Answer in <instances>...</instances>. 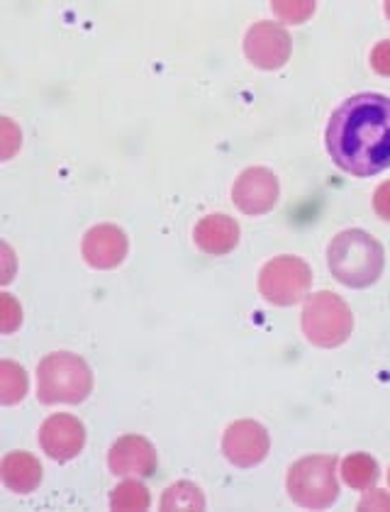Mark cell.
<instances>
[{
    "label": "cell",
    "mask_w": 390,
    "mask_h": 512,
    "mask_svg": "<svg viewBox=\"0 0 390 512\" xmlns=\"http://www.w3.org/2000/svg\"><path fill=\"white\" fill-rule=\"evenodd\" d=\"M244 54L259 69L276 71L291 59V37L281 25L256 22L244 37Z\"/></svg>",
    "instance_id": "cell-9"
},
{
    "label": "cell",
    "mask_w": 390,
    "mask_h": 512,
    "mask_svg": "<svg viewBox=\"0 0 390 512\" xmlns=\"http://www.w3.org/2000/svg\"><path fill=\"white\" fill-rule=\"evenodd\" d=\"M371 66L376 74L390 76V40L378 42L371 52Z\"/></svg>",
    "instance_id": "cell-21"
},
{
    "label": "cell",
    "mask_w": 390,
    "mask_h": 512,
    "mask_svg": "<svg viewBox=\"0 0 390 512\" xmlns=\"http://www.w3.org/2000/svg\"><path fill=\"white\" fill-rule=\"evenodd\" d=\"M0 478L13 493H32L42 483V466L32 454L10 452L0 461Z\"/></svg>",
    "instance_id": "cell-14"
},
{
    "label": "cell",
    "mask_w": 390,
    "mask_h": 512,
    "mask_svg": "<svg viewBox=\"0 0 390 512\" xmlns=\"http://www.w3.org/2000/svg\"><path fill=\"white\" fill-rule=\"evenodd\" d=\"M373 208H376L378 217L390 222V181L381 183V186L376 188V193H373Z\"/></svg>",
    "instance_id": "cell-22"
},
{
    "label": "cell",
    "mask_w": 390,
    "mask_h": 512,
    "mask_svg": "<svg viewBox=\"0 0 390 512\" xmlns=\"http://www.w3.org/2000/svg\"><path fill=\"white\" fill-rule=\"evenodd\" d=\"M273 13L278 15L283 22H291V25H303L305 20L315 13V3L310 0H300V3H291V0H278L273 3Z\"/></svg>",
    "instance_id": "cell-19"
},
{
    "label": "cell",
    "mask_w": 390,
    "mask_h": 512,
    "mask_svg": "<svg viewBox=\"0 0 390 512\" xmlns=\"http://www.w3.org/2000/svg\"><path fill=\"white\" fill-rule=\"evenodd\" d=\"M234 205L247 215H264L278 203V178L264 166L242 171L232 188Z\"/></svg>",
    "instance_id": "cell-10"
},
{
    "label": "cell",
    "mask_w": 390,
    "mask_h": 512,
    "mask_svg": "<svg viewBox=\"0 0 390 512\" xmlns=\"http://www.w3.org/2000/svg\"><path fill=\"white\" fill-rule=\"evenodd\" d=\"M27 393V374L15 361H0V403L15 405Z\"/></svg>",
    "instance_id": "cell-17"
},
{
    "label": "cell",
    "mask_w": 390,
    "mask_h": 512,
    "mask_svg": "<svg viewBox=\"0 0 390 512\" xmlns=\"http://www.w3.org/2000/svg\"><path fill=\"white\" fill-rule=\"evenodd\" d=\"M354 330V315L342 298L330 291L310 296L303 308V332L315 347H339Z\"/></svg>",
    "instance_id": "cell-5"
},
{
    "label": "cell",
    "mask_w": 390,
    "mask_h": 512,
    "mask_svg": "<svg viewBox=\"0 0 390 512\" xmlns=\"http://www.w3.org/2000/svg\"><path fill=\"white\" fill-rule=\"evenodd\" d=\"M386 15L390 18V3H386Z\"/></svg>",
    "instance_id": "cell-24"
},
{
    "label": "cell",
    "mask_w": 390,
    "mask_h": 512,
    "mask_svg": "<svg viewBox=\"0 0 390 512\" xmlns=\"http://www.w3.org/2000/svg\"><path fill=\"white\" fill-rule=\"evenodd\" d=\"M20 320V305L15 303L8 293H3V296H0V327H3V335H10V332L20 325Z\"/></svg>",
    "instance_id": "cell-20"
},
{
    "label": "cell",
    "mask_w": 390,
    "mask_h": 512,
    "mask_svg": "<svg viewBox=\"0 0 390 512\" xmlns=\"http://www.w3.org/2000/svg\"><path fill=\"white\" fill-rule=\"evenodd\" d=\"M93 391V374L81 356L47 354L37 366V398L44 405L83 403Z\"/></svg>",
    "instance_id": "cell-3"
},
{
    "label": "cell",
    "mask_w": 390,
    "mask_h": 512,
    "mask_svg": "<svg viewBox=\"0 0 390 512\" xmlns=\"http://www.w3.org/2000/svg\"><path fill=\"white\" fill-rule=\"evenodd\" d=\"M108 466L115 476L147 478L156 471V449L149 439L139 437V434H127L110 447Z\"/></svg>",
    "instance_id": "cell-12"
},
{
    "label": "cell",
    "mask_w": 390,
    "mask_h": 512,
    "mask_svg": "<svg viewBox=\"0 0 390 512\" xmlns=\"http://www.w3.org/2000/svg\"><path fill=\"white\" fill-rule=\"evenodd\" d=\"M359 510H390V495L386 491H371L361 498Z\"/></svg>",
    "instance_id": "cell-23"
},
{
    "label": "cell",
    "mask_w": 390,
    "mask_h": 512,
    "mask_svg": "<svg viewBox=\"0 0 390 512\" xmlns=\"http://www.w3.org/2000/svg\"><path fill=\"white\" fill-rule=\"evenodd\" d=\"M39 447L49 459L59 461V464L76 459L86 447V427L74 415L57 413L47 417L44 425L39 427Z\"/></svg>",
    "instance_id": "cell-8"
},
{
    "label": "cell",
    "mask_w": 390,
    "mask_h": 512,
    "mask_svg": "<svg viewBox=\"0 0 390 512\" xmlns=\"http://www.w3.org/2000/svg\"><path fill=\"white\" fill-rule=\"evenodd\" d=\"M327 152L351 176L369 178L390 166V98L359 93L334 110L327 125Z\"/></svg>",
    "instance_id": "cell-1"
},
{
    "label": "cell",
    "mask_w": 390,
    "mask_h": 512,
    "mask_svg": "<svg viewBox=\"0 0 390 512\" xmlns=\"http://www.w3.org/2000/svg\"><path fill=\"white\" fill-rule=\"evenodd\" d=\"M161 510H205V495L191 481H178L166 488Z\"/></svg>",
    "instance_id": "cell-16"
},
{
    "label": "cell",
    "mask_w": 390,
    "mask_h": 512,
    "mask_svg": "<svg viewBox=\"0 0 390 512\" xmlns=\"http://www.w3.org/2000/svg\"><path fill=\"white\" fill-rule=\"evenodd\" d=\"M127 235L117 225H96L86 232L81 244L83 259L88 266L108 271L120 266L127 256Z\"/></svg>",
    "instance_id": "cell-11"
},
{
    "label": "cell",
    "mask_w": 390,
    "mask_h": 512,
    "mask_svg": "<svg viewBox=\"0 0 390 512\" xmlns=\"http://www.w3.org/2000/svg\"><path fill=\"white\" fill-rule=\"evenodd\" d=\"M193 239L205 254L225 256L239 244V225L230 215H208L195 225Z\"/></svg>",
    "instance_id": "cell-13"
},
{
    "label": "cell",
    "mask_w": 390,
    "mask_h": 512,
    "mask_svg": "<svg viewBox=\"0 0 390 512\" xmlns=\"http://www.w3.org/2000/svg\"><path fill=\"white\" fill-rule=\"evenodd\" d=\"M312 271L298 256H276L261 269L259 274V291L269 303L288 305L300 303L310 291Z\"/></svg>",
    "instance_id": "cell-6"
},
{
    "label": "cell",
    "mask_w": 390,
    "mask_h": 512,
    "mask_svg": "<svg viewBox=\"0 0 390 512\" xmlns=\"http://www.w3.org/2000/svg\"><path fill=\"white\" fill-rule=\"evenodd\" d=\"M327 264L332 276L349 288H369L383 274L381 242L364 230H344L330 242Z\"/></svg>",
    "instance_id": "cell-2"
},
{
    "label": "cell",
    "mask_w": 390,
    "mask_h": 512,
    "mask_svg": "<svg viewBox=\"0 0 390 512\" xmlns=\"http://www.w3.org/2000/svg\"><path fill=\"white\" fill-rule=\"evenodd\" d=\"M388 483H390V471H388Z\"/></svg>",
    "instance_id": "cell-25"
},
{
    "label": "cell",
    "mask_w": 390,
    "mask_h": 512,
    "mask_svg": "<svg viewBox=\"0 0 390 512\" xmlns=\"http://www.w3.org/2000/svg\"><path fill=\"white\" fill-rule=\"evenodd\" d=\"M378 476L381 471H378L376 459H371L369 454H349L342 461V478L354 491H369L376 486Z\"/></svg>",
    "instance_id": "cell-15"
},
{
    "label": "cell",
    "mask_w": 390,
    "mask_h": 512,
    "mask_svg": "<svg viewBox=\"0 0 390 512\" xmlns=\"http://www.w3.org/2000/svg\"><path fill=\"white\" fill-rule=\"evenodd\" d=\"M337 456H305L288 471V495L295 505L325 510L339 498Z\"/></svg>",
    "instance_id": "cell-4"
},
{
    "label": "cell",
    "mask_w": 390,
    "mask_h": 512,
    "mask_svg": "<svg viewBox=\"0 0 390 512\" xmlns=\"http://www.w3.org/2000/svg\"><path fill=\"white\" fill-rule=\"evenodd\" d=\"M269 447V432L254 420L232 422L222 437V452H225L227 461L239 469H252V466L261 464L269 454Z\"/></svg>",
    "instance_id": "cell-7"
},
{
    "label": "cell",
    "mask_w": 390,
    "mask_h": 512,
    "mask_svg": "<svg viewBox=\"0 0 390 512\" xmlns=\"http://www.w3.org/2000/svg\"><path fill=\"white\" fill-rule=\"evenodd\" d=\"M149 503H152V495H149L147 488L137 481H125L115 488L113 495H110V508L117 512H142L149 510Z\"/></svg>",
    "instance_id": "cell-18"
}]
</instances>
